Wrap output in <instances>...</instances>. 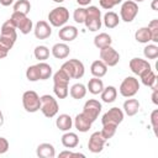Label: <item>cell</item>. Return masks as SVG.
Masks as SVG:
<instances>
[{"label":"cell","instance_id":"681fc988","mask_svg":"<svg viewBox=\"0 0 158 158\" xmlns=\"http://www.w3.org/2000/svg\"><path fill=\"white\" fill-rule=\"evenodd\" d=\"M151 7H152V10H154V11H158V0H152Z\"/></svg>","mask_w":158,"mask_h":158},{"label":"cell","instance_id":"836d02e7","mask_svg":"<svg viewBox=\"0 0 158 158\" xmlns=\"http://www.w3.org/2000/svg\"><path fill=\"white\" fill-rule=\"evenodd\" d=\"M116 130H117V125H115V123H104L102 125V130L100 131V133L107 141V139H110V138H112L115 136Z\"/></svg>","mask_w":158,"mask_h":158},{"label":"cell","instance_id":"4316f807","mask_svg":"<svg viewBox=\"0 0 158 158\" xmlns=\"http://www.w3.org/2000/svg\"><path fill=\"white\" fill-rule=\"evenodd\" d=\"M111 43H112V38L106 32H101V33H99L94 37V46L99 49H101L104 47H107V46H111Z\"/></svg>","mask_w":158,"mask_h":158},{"label":"cell","instance_id":"52a82bcc","mask_svg":"<svg viewBox=\"0 0 158 158\" xmlns=\"http://www.w3.org/2000/svg\"><path fill=\"white\" fill-rule=\"evenodd\" d=\"M22 105L27 112H37L41 106V98L33 90H27L22 94Z\"/></svg>","mask_w":158,"mask_h":158},{"label":"cell","instance_id":"e0dca14e","mask_svg":"<svg viewBox=\"0 0 158 158\" xmlns=\"http://www.w3.org/2000/svg\"><path fill=\"white\" fill-rule=\"evenodd\" d=\"M73 125H74V127H75L79 132H83V133H84V132H88V131L91 128L93 121L89 120L83 112H80V114H78V115L74 117Z\"/></svg>","mask_w":158,"mask_h":158},{"label":"cell","instance_id":"2e32d148","mask_svg":"<svg viewBox=\"0 0 158 158\" xmlns=\"http://www.w3.org/2000/svg\"><path fill=\"white\" fill-rule=\"evenodd\" d=\"M58 37L63 42H72L78 37V28L73 25H64L59 28Z\"/></svg>","mask_w":158,"mask_h":158},{"label":"cell","instance_id":"ac0fdd59","mask_svg":"<svg viewBox=\"0 0 158 158\" xmlns=\"http://www.w3.org/2000/svg\"><path fill=\"white\" fill-rule=\"evenodd\" d=\"M51 53L56 59H65L70 53V48L65 42H58L52 47Z\"/></svg>","mask_w":158,"mask_h":158},{"label":"cell","instance_id":"9c48e42d","mask_svg":"<svg viewBox=\"0 0 158 158\" xmlns=\"http://www.w3.org/2000/svg\"><path fill=\"white\" fill-rule=\"evenodd\" d=\"M138 14V4L133 0H126L120 7V20L125 22H132Z\"/></svg>","mask_w":158,"mask_h":158},{"label":"cell","instance_id":"cb8c5ba5","mask_svg":"<svg viewBox=\"0 0 158 158\" xmlns=\"http://www.w3.org/2000/svg\"><path fill=\"white\" fill-rule=\"evenodd\" d=\"M60 141H62V144L65 148H75L79 144V137H78V135L74 133V132H70V131H67L62 136Z\"/></svg>","mask_w":158,"mask_h":158},{"label":"cell","instance_id":"60d3db41","mask_svg":"<svg viewBox=\"0 0 158 158\" xmlns=\"http://www.w3.org/2000/svg\"><path fill=\"white\" fill-rule=\"evenodd\" d=\"M121 2H122V0H99L100 6L105 10H111L114 6H116Z\"/></svg>","mask_w":158,"mask_h":158},{"label":"cell","instance_id":"8992f818","mask_svg":"<svg viewBox=\"0 0 158 158\" xmlns=\"http://www.w3.org/2000/svg\"><path fill=\"white\" fill-rule=\"evenodd\" d=\"M40 98H41V106H40L41 112L48 118L54 117L59 110V105H58L57 100L49 94H44Z\"/></svg>","mask_w":158,"mask_h":158},{"label":"cell","instance_id":"7402d4cb","mask_svg":"<svg viewBox=\"0 0 158 158\" xmlns=\"http://www.w3.org/2000/svg\"><path fill=\"white\" fill-rule=\"evenodd\" d=\"M139 78H141V81H142L143 85H146L148 88H152V90L157 89V75L152 69H148L144 73H142L139 75Z\"/></svg>","mask_w":158,"mask_h":158},{"label":"cell","instance_id":"d590c367","mask_svg":"<svg viewBox=\"0 0 158 158\" xmlns=\"http://www.w3.org/2000/svg\"><path fill=\"white\" fill-rule=\"evenodd\" d=\"M143 54L146 59H156L158 57V46L156 43L153 44L147 43V46L143 48Z\"/></svg>","mask_w":158,"mask_h":158},{"label":"cell","instance_id":"7dc6e473","mask_svg":"<svg viewBox=\"0 0 158 158\" xmlns=\"http://www.w3.org/2000/svg\"><path fill=\"white\" fill-rule=\"evenodd\" d=\"M0 4L2 6H10L14 4V0H0Z\"/></svg>","mask_w":158,"mask_h":158},{"label":"cell","instance_id":"44dd1931","mask_svg":"<svg viewBox=\"0 0 158 158\" xmlns=\"http://www.w3.org/2000/svg\"><path fill=\"white\" fill-rule=\"evenodd\" d=\"M139 101L137 100V99H131V98H128L127 100H125V102H123V106H122V111H123V114H126L127 116H135L137 112H138V110H139Z\"/></svg>","mask_w":158,"mask_h":158},{"label":"cell","instance_id":"f907efd6","mask_svg":"<svg viewBox=\"0 0 158 158\" xmlns=\"http://www.w3.org/2000/svg\"><path fill=\"white\" fill-rule=\"evenodd\" d=\"M4 125V114H2V111L0 110V127Z\"/></svg>","mask_w":158,"mask_h":158},{"label":"cell","instance_id":"ee69618b","mask_svg":"<svg viewBox=\"0 0 158 158\" xmlns=\"http://www.w3.org/2000/svg\"><path fill=\"white\" fill-rule=\"evenodd\" d=\"M9 141L5 137H0V154H4L9 151Z\"/></svg>","mask_w":158,"mask_h":158},{"label":"cell","instance_id":"7c38bea8","mask_svg":"<svg viewBox=\"0 0 158 158\" xmlns=\"http://www.w3.org/2000/svg\"><path fill=\"white\" fill-rule=\"evenodd\" d=\"M123 117H125V114L122 111V109L120 107H111L101 117V123H115V125H120L122 121H123Z\"/></svg>","mask_w":158,"mask_h":158},{"label":"cell","instance_id":"3957f363","mask_svg":"<svg viewBox=\"0 0 158 158\" xmlns=\"http://www.w3.org/2000/svg\"><path fill=\"white\" fill-rule=\"evenodd\" d=\"M12 25L16 27V30H20L22 35H28L33 30V22L31 19L27 17V15L21 14V12H15L12 11L10 19H9Z\"/></svg>","mask_w":158,"mask_h":158},{"label":"cell","instance_id":"f35d334b","mask_svg":"<svg viewBox=\"0 0 158 158\" xmlns=\"http://www.w3.org/2000/svg\"><path fill=\"white\" fill-rule=\"evenodd\" d=\"M147 27L149 28L152 42L158 43V19H153L152 21H149V23H148Z\"/></svg>","mask_w":158,"mask_h":158},{"label":"cell","instance_id":"f6af8a7d","mask_svg":"<svg viewBox=\"0 0 158 158\" xmlns=\"http://www.w3.org/2000/svg\"><path fill=\"white\" fill-rule=\"evenodd\" d=\"M7 53H9V49H7L6 47H4V46L0 43V59L5 58V57L7 56Z\"/></svg>","mask_w":158,"mask_h":158},{"label":"cell","instance_id":"83f0119b","mask_svg":"<svg viewBox=\"0 0 158 158\" xmlns=\"http://www.w3.org/2000/svg\"><path fill=\"white\" fill-rule=\"evenodd\" d=\"M86 86L84 85V84H81V83H75V84H73L72 86H70V89H69V94H70V96L73 98V99H75V100H80V99H83L85 95H86Z\"/></svg>","mask_w":158,"mask_h":158},{"label":"cell","instance_id":"f1b7e54d","mask_svg":"<svg viewBox=\"0 0 158 158\" xmlns=\"http://www.w3.org/2000/svg\"><path fill=\"white\" fill-rule=\"evenodd\" d=\"M102 22L105 25V27L107 28H115L118 23H120V16L114 12V11H107L104 17H102Z\"/></svg>","mask_w":158,"mask_h":158},{"label":"cell","instance_id":"5bb4252c","mask_svg":"<svg viewBox=\"0 0 158 158\" xmlns=\"http://www.w3.org/2000/svg\"><path fill=\"white\" fill-rule=\"evenodd\" d=\"M128 65H130L131 72H132L133 74L138 75V77H139L142 73H144L146 70L152 69V67H151V64H149V62H148V60L142 59V58H138V57L132 58V59L130 60Z\"/></svg>","mask_w":158,"mask_h":158},{"label":"cell","instance_id":"1f68e13d","mask_svg":"<svg viewBox=\"0 0 158 158\" xmlns=\"http://www.w3.org/2000/svg\"><path fill=\"white\" fill-rule=\"evenodd\" d=\"M69 75L63 69H59L53 74V84L56 85H69Z\"/></svg>","mask_w":158,"mask_h":158},{"label":"cell","instance_id":"30bf717a","mask_svg":"<svg viewBox=\"0 0 158 158\" xmlns=\"http://www.w3.org/2000/svg\"><path fill=\"white\" fill-rule=\"evenodd\" d=\"M99 56H100V59L107 67H115L120 62L118 52L111 46H107V47H104V48L99 49Z\"/></svg>","mask_w":158,"mask_h":158},{"label":"cell","instance_id":"bcb514c9","mask_svg":"<svg viewBox=\"0 0 158 158\" xmlns=\"http://www.w3.org/2000/svg\"><path fill=\"white\" fill-rule=\"evenodd\" d=\"M158 90L157 89H153V93H152V101H153V104L154 105H157L158 104Z\"/></svg>","mask_w":158,"mask_h":158},{"label":"cell","instance_id":"74e56055","mask_svg":"<svg viewBox=\"0 0 158 158\" xmlns=\"http://www.w3.org/2000/svg\"><path fill=\"white\" fill-rule=\"evenodd\" d=\"M85 17H86V7L84 6H80L78 9L74 10L73 12V19L77 23H84L85 21Z\"/></svg>","mask_w":158,"mask_h":158},{"label":"cell","instance_id":"5b68a950","mask_svg":"<svg viewBox=\"0 0 158 158\" xmlns=\"http://www.w3.org/2000/svg\"><path fill=\"white\" fill-rule=\"evenodd\" d=\"M69 20V11L64 6H57L48 12L49 25L53 27H62Z\"/></svg>","mask_w":158,"mask_h":158},{"label":"cell","instance_id":"277c9868","mask_svg":"<svg viewBox=\"0 0 158 158\" xmlns=\"http://www.w3.org/2000/svg\"><path fill=\"white\" fill-rule=\"evenodd\" d=\"M60 69H63L69 75L70 79H80L84 77V73H85V67H84L83 62H80L77 58L64 62L62 64Z\"/></svg>","mask_w":158,"mask_h":158},{"label":"cell","instance_id":"ab89813d","mask_svg":"<svg viewBox=\"0 0 158 158\" xmlns=\"http://www.w3.org/2000/svg\"><path fill=\"white\" fill-rule=\"evenodd\" d=\"M26 78L28 81H37L40 80V74H38V69H37V65H30L27 69H26Z\"/></svg>","mask_w":158,"mask_h":158},{"label":"cell","instance_id":"d6986e66","mask_svg":"<svg viewBox=\"0 0 158 158\" xmlns=\"http://www.w3.org/2000/svg\"><path fill=\"white\" fill-rule=\"evenodd\" d=\"M36 154H37V157H40V158H54V157H56L54 146H53L52 143H48V142L40 143V144L37 146Z\"/></svg>","mask_w":158,"mask_h":158},{"label":"cell","instance_id":"4dcf8cb0","mask_svg":"<svg viewBox=\"0 0 158 158\" xmlns=\"http://www.w3.org/2000/svg\"><path fill=\"white\" fill-rule=\"evenodd\" d=\"M135 40L138 42V43H148L152 41V37H151V32H149V28L148 27H141L138 28L136 32H135Z\"/></svg>","mask_w":158,"mask_h":158},{"label":"cell","instance_id":"ffe728a7","mask_svg":"<svg viewBox=\"0 0 158 158\" xmlns=\"http://www.w3.org/2000/svg\"><path fill=\"white\" fill-rule=\"evenodd\" d=\"M56 126H57L58 130H60L63 132H67L73 127V118L68 114H60L56 118Z\"/></svg>","mask_w":158,"mask_h":158},{"label":"cell","instance_id":"8fae6325","mask_svg":"<svg viewBox=\"0 0 158 158\" xmlns=\"http://www.w3.org/2000/svg\"><path fill=\"white\" fill-rule=\"evenodd\" d=\"M101 102H99V100H95V99H89L85 101L84 106H83V114L89 118L93 122L96 121V118L99 117L100 112H101Z\"/></svg>","mask_w":158,"mask_h":158},{"label":"cell","instance_id":"c3c4849f","mask_svg":"<svg viewBox=\"0 0 158 158\" xmlns=\"http://www.w3.org/2000/svg\"><path fill=\"white\" fill-rule=\"evenodd\" d=\"M77 2H78L80 6H88V5L91 2V0H77Z\"/></svg>","mask_w":158,"mask_h":158},{"label":"cell","instance_id":"e575fe53","mask_svg":"<svg viewBox=\"0 0 158 158\" xmlns=\"http://www.w3.org/2000/svg\"><path fill=\"white\" fill-rule=\"evenodd\" d=\"M33 54H35V58L38 59L40 62H44L49 57V48L46 46H42V44L37 46L33 51Z\"/></svg>","mask_w":158,"mask_h":158},{"label":"cell","instance_id":"f5cc1de1","mask_svg":"<svg viewBox=\"0 0 158 158\" xmlns=\"http://www.w3.org/2000/svg\"><path fill=\"white\" fill-rule=\"evenodd\" d=\"M133 1H135V2H137V4H138V2H142V1H144V0H133Z\"/></svg>","mask_w":158,"mask_h":158},{"label":"cell","instance_id":"b9f144b4","mask_svg":"<svg viewBox=\"0 0 158 158\" xmlns=\"http://www.w3.org/2000/svg\"><path fill=\"white\" fill-rule=\"evenodd\" d=\"M73 157H81L85 158V154L79 152H72V151H63L59 153V158H73Z\"/></svg>","mask_w":158,"mask_h":158},{"label":"cell","instance_id":"d4e9b609","mask_svg":"<svg viewBox=\"0 0 158 158\" xmlns=\"http://www.w3.org/2000/svg\"><path fill=\"white\" fill-rule=\"evenodd\" d=\"M104 88H105V86H104L102 80H101L100 78H96V77L89 79L88 85H86V90H89V93L93 94V95H99V94L102 91Z\"/></svg>","mask_w":158,"mask_h":158},{"label":"cell","instance_id":"6da1fadb","mask_svg":"<svg viewBox=\"0 0 158 158\" xmlns=\"http://www.w3.org/2000/svg\"><path fill=\"white\" fill-rule=\"evenodd\" d=\"M17 40V32H16V27L12 25V22L10 20H6L2 26H1V31H0V43L2 46H5L9 51L14 47L15 42Z\"/></svg>","mask_w":158,"mask_h":158},{"label":"cell","instance_id":"603a6c76","mask_svg":"<svg viewBox=\"0 0 158 158\" xmlns=\"http://www.w3.org/2000/svg\"><path fill=\"white\" fill-rule=\"evenodd\" d=\"M90 73L96 78H102L107 73V65L101 59H96L90 65Z\"/></svg>","mask_w":158,"mask_h":158},{"label":"cell","instance_id":"ba28073f","mask_svg":"<svg viewBox=\"0 0 158 158\" xmlns=\"http://www.w3.org/2000/svg\"><path fill=\"white\" fill-rule=\"evenodd\" d=\"M138 90H139V83L138 79H136L135 77H126L121 81L118 88V91L123 98H132L138 93Z\"/></svg>","mask_w":158,"mask_h":158},{"label":"cell","instance_id":"4fadbf2b","mask_svg":"<svg viewBox=\"0 0 158 158\" xmlns=\"http://www.w3.org/2000/svg\"><path fill=\"white\" fill-rule=\"evenodd\" d=\"M106 139L102 137V135L100 133V131H96L94 133H91V136L89 137L88 141V149L91 153H100L104 149Z\"/></svg>","mask_w":158,"mask_h":158},{"label":"cell","instance_id":"7bdbcfd3","mask_svg":"<svg viewBox=\"0 0 158 158\" xmlns=\"http://www.w3.org/2000/svg\"><path fill=\"white\" fill-rule=\"evenodd\" d=\"M151 125L152 128L154 131V133H157V128H158V110H153L151 114Z\"/></svg>","mask_w":158,"mask_h":158},{"label":"cell","instance_id":"7a4b0ae2","mask_svg":"<svg viewBox=\"0 0 158 158\" xmlns=\"http://www.w3.org/2000/svg\"><path fill=\"white\" fill-rule=\"evenodd\" d=\"M84 25L90 32H96L101 28L102 19H101V11L99 10L98 6L86 7V17H85Z\"/></svg>","mask_w":158,"mask_h":158},{"label":"cell","instance_id":"9a60e30c","mask_svg":"<svg viewBox=\"0 0 158 158\" xmlns=\"http://www.w3.org/2000/svg\"><path fill=\"white\" fill-rule=\"evenodd\" d=\"M33 33L37 40H46L52 35V27L49 22L44 20H40L33 27Z\"/></svg>","mask_w":158,"mask_h":158},{"label":"cell","instance_id":"f546056e","mask_svg":"<svg viewBox=\"0 0 158 158\" xmlns=\"http://www.w3.org/2000/svg\"><path fill=\"white\" fill-rule=\"evenodd\" d=\"M37 65V69H38V74H40V80H47L52 77L53 74V69L52 67L46 63V62H40Z\"/></svg>","mask_w":158,"mask_h":158},{"label":"cell","instance_id":"484cf974","mask_svg":"<svg viewBox=\"0 0 158 158\" xmlns=\"http://www.w3.org/2000/svg\"><path fill=\"white\" fill-rule=\"evenodd\" d=\"M100 95H101V100L104 102L111 104L117 98V89L115 86H112V85H109V86H106V88L102 89V91L100 93Z\"/></svg>","mask_w":158,"mask_h":158},{"label":"cell","instance_id":"d6a6232c","mask_svg":"<svg viewBox=\"0 0 158 158\" xmlns=\"http://www.w3.org/2000/svg\"><path fill=\"white\" fill-rule=\"evenodd\" d=\"M14 11L15 12H21L27 15L31 11V2L28 0H17L16 2H14Z\"/></svg>","mask_w":158,"mask_h":158},{"label":"cell","instance_id":"816d5d0a","mask_svg":"<svg viewBox=\"0 0 158 158\" xmlns=\"http://www.w3.org/2000/svg\"><path fill=\"white\" fill-rule=\"evenodd\" d=\"M54 2H57V4H60V2H63V1H65V0H53Z\"/></svg>","mask_w":158,"mask_h":158},{"label":"cell","instance_id":"8d00e7d4","mask_svg":"<svg viewBox=\"0 0 158 158\" xmlns=\"http://www.w3.org/2000/svg\"><path fill=\"white\" fill-rule=\"evenodd\" d=\"M53 93L58 99H65L69 95L68 85H56L53 84Z\"/></svg>","mask_w":158,"mask_h":158}]
</instances>
